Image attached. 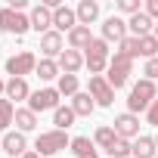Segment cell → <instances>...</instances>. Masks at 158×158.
<instances>
[{
    "instance_id": "26",
    "label": "cell",
    "mask_w": 158,
    "mask_h": 158,
    "mask_svg": "<svg viewBox=\"0 0 158 158\" xmlns=\"http://www.w3.org/2000/svg\"><path fill=\"white\" fill-rule=\"evenodd\" d=\"M74 112H71V106H59L56 112H53V124H56V130H68L71 124H74Z\"/></svg>"
},
{
    "instance_id": "32",
    "label": "cell",
    "mask_w": 158,
    "mask_h": 158,
    "mask_svg": "<svg viewBox=\"0 0 158 158\" xmlns=\"http://www.w3.org/2000/svg\"><path fill=\"white\" fill-rule=\"evenodd\" d=\"M118 10H121V13H127V16L143 13V10H139V0H118Z\"/></svg>"
},
{
    "instance_id": "41",
    "label": "cell",
    "mask_w": 158,
    "mask_h": 158,
    "mask_svg": "<svg viewBox=\"0 0 158 158\" xmlns=\"http://www.w3.org/2000/svg\"><path fill=\"white\" fill-rule=\"evenodd\" d=\"M155 158H158V155H155Z\"/></svg>"
},
{
    "instance_id": "30",
    "label": "cell",
    "mask_w": 158,
    "mask_h": 158,
    "mask_svg": "<svg viewBox=\"0 0 158 158\" xmlns=\"http://www.w3.org/2000/svg\"><path fill=\"white\" fill-rule=\"evenodd\" d=\"M109 155H112V158H130V155H133V143H130V139H124V136H118V139H115V146L109 149Z\"/></svg>"
},
{
    "instance_id": "24",
    "label": "cell",
    "mask_w": 158,
    "mask_h": 158,
    "mask_svg": "<svg viewBox=\"0 0 158 158\" xmlns=\"http://www.w3.org/2000/svg\"><path fill=\"white\" fill-rule=\"evenodd\" d=\"M115 139H118V133H115V127H109V124L96 127V133H93V143H96L99 149H106V152L115 146Z\"/></svg>"
},
{
    "instance_id": "28",
    "label": "cell",
    "mask_w": 158,
    "mask_h": 158,
    "mask_svg": "<svg viewBox=\"0 0 158 158\" xmlns=\"http://www.w3.org/2000/svg\"><path fill=\"white\" fill-rule=\"evenodd\" d=\"M59 96H77V74H59V84H56Z\"/></svg>"
},
{
    "instance_id": "25",
    "label": "cell",
    "mask_w": 158,
    "mask_h": 158,
    "mask_svg": "<svg viewBox=\"0 0 158 158\" xmlns=\"http://www.w3.org/2000/svg\"><path fill=\"white\" fill-rule=\"evenodd\" d=\"M34 74L40 77V81H53V77H59L62 71H59V62L56 59H40L37 68H34Z\"/></svg>"
},
{
    "instance_id": "6",
    "label": "cell",
    "mask_w": 158,
    "mask_h": 158,
    "mask_svg": "<svg viewBox=\"0 0 158 158\" xmlns=\"http://www.w3.org/2000/svg\"><path fill=\"white\" fill-rule=\"evenodd\" d=\"M28 109L37 115V112H56L59 109V90L56 87H44V90H34L31 99H28Z\"/></svg>"
},
{
    "instance_id": "1",
    "label": "cell",
    "mask_w": 158,
    "mask_h": 158,
    "mask_svg": "<svg viewBox=\"0 0 158 158\" xmlns=\"http://www.w3.org/2000/svg\"><path fill=\"white\" fill-rule=\"evenodd\" d=\"M158 99V90H155V81H149V77H143V81L133 84L130 96H127V112L136 115V112H149V106Z\"/></svg>"
},
{
    "instance_id": "10",
    "label": "cell",
    "mask_w": 158,
    "mask_h": 158,
    "mask_svg": "<svg viewBox=\"0 0 158 158\" xmlns=\"http://www.w3.org/2000/svg\"><path fill=\"white\" fill-rule=\"evenodd\" d=\"M127 37V22L121 19V16H109L106 22H102V40L109 44V40H115V44H121Z\"/></svg>"
},
{
    "instance_id": "7",
    "label": "cell",
    "mask_w": 158,
    "mask_h": 158,
    "mask_svg": "<svg viewBox=\"0 0 158 158\" xmlns=\"http://www.w3.org/2000/svg\"><path fill=\"white\" fill-rule=\"evenodd\" d=\"M34 68H37V56L28 53V50L6 59V74H10V77H25V74H31Z\"/></svg>"
},
{
    "instance_id": "40",
    "label": "cell",
    "mask_w": 158,
    "mask_h": 158,
    "mask_svg": "<svg viewBox=\"0 0 158 158\" xmlns=\"http://www.w3.org/2000/svg\"><path fill=\"white\" fill-rule=\"evenodd\" d=\"M155 146H158V136H155Z\"/></svg>"
},
{
    "instance_id": "38",
    "label": "cell",
    "mask_w": 158,
    "mask_h": 158,
    "mask_svg": "<svg viewBox=\"0 0 158 158\" xmlns=\"http://www.w3.org/2000/svg\"><path fill=\"white\" fill-rule=\"evenodd\" d=\"M155 37H158V22H155Z\"/></svg>"
},
{
    "instance_id": "16",
    "label": "cell",
    "mask_w": 158,
    "mask_h": 158,
    "mask_svg": "<svg viewBox=\"0 0 158 158\" xmlns=\"http://www.w3.org/2000/svg\"><path fill=\"white\" fill-rule=\"evenodd\" d=\"M10 102L16 99V102H22V99H31V90H28V81L25 77H10L6 81V93H3Z\"/></svg>"
},
{
    "instance_id": "14",
    "label": "cell",
    "mask_w": 158,
    "mask_h": 158,
    "mask_svg": "<svg viewBox=\"0 0 158 158\" xmlns=\"http://www.w3.org/2000/svg\"><path fill=\"white\" fill-rule=\"evenodd\" d=\"M3 152H6L10 158H22V155L28 152L25 133H19V130H10V133H3Z\"/></svg>"
},
{
    "instance_id": "23",
    "label": "cell",
    "mask_w": 158,
    "mask_h": 158,
    "mask_svg": "<svg viewBox=\"0 0 158 158\" xmlns=\"http://www.w3.org/2000/svg\"><path fill=\"white\" fill-rule=\"evenodd\" d=\"M13 124L19 127V133H28V130L37 127V115H34L31 109H16V121H13Z\"/></svg>"
},
{
    "instance_id": "33",
    "label": "cell",
    "mask_w": 158,
    "mask_h": 158,
    "mask_svg": "<svg viewBox=\"0 0 158 158\" xmlns=\"http://www.w3.org/2000/svg\"><path fill=\"white\" fill-rule=\"evenodd\" d=\"M143 74L149 77V81H155V77H158V56H155V59H146V68H143Z\"/></svg>"
},
{
    "instance_id": "37",
    "label": "cell",
    "mask_w": 158,
    "mask_h": 158,
    "mask_svg": "<svg viewBox=\"0 0 158 158\" xmlns=\"http://www.w3.org/2000/svg\"><path fill=\"white\" fill-rule=\"evenodd\" d=\"M6 93V81H3V77H0V96H3Z\"/></svg>"
},
{
    "instance_id": "22",
    "label": "cell",
    "mask_w": 158,
    "mask_h": 158,
    "mask_svg": "<svg viewBox=\"0 0 158 158\" xmlns=\"http://www.w3.org/2000/svg\"><path fill=\"white\" fill-rule=\"evenodd\" d=\"M71 152H74V158H99L96 155V143L90 136H74L71 139Z\"/></svg>"
},
{
    "instance_id": "17",
    "label": "cell",
    "mask_w": 158,
    "mask_h": 158,
    "mask_svg": "<svg viewBox=\"0 0 158 158\" xmlns=\"http://www.w3.org/2000/svg\"><path fill=\"white\" fill-rule=\"evenodd\" d=\"M127 28L133 31V37H146V34H155V19H149L146 13H136V16H130Z\"/></svg>"
},
{
    "instance_id": "29",
    "label": "cell",
    "mask_w": 158,
    "mask_h": 158,
    "mask_svg": "<svg viewBox=\"0 0 158 158\" xmlns=\"http://www.w3.org/2000/svg\"><path fill=\"white\" fill-rule=\"evenodd\" d=\"M139 56H146V59H155V56H158V37H155V34L139 37Z\"/></svg>"
},
{
    "instance_id": "39",
    "label": "cell",
    "mask_w": 158,
    "mask_h": 158,
    "mask_svg": "<svg viewBox=\"0 0 158 158\" xmlns=\"http://www.w3.org/2000/svg\"><path fill=\"white\" fill-rule=\"evenodd\" d=\"M0 149H3V139H0Z\"/></svg>"
},
{
    "instance_id": "34",
    "label": "cell",
    "mask_w": 158,
    "mask_h": 158,
    "mask_svg": "<svg viewBox=\"0 0 158 158\" xmlns=\"http://www.w3.org/2000/svg\"><path fill=\"white\" fill-rule=\"evenodd\" d=\"M146 121H149L152 127H158V99L149 106V112H146Z\"/></svg>"
},
{
    "instance_id": "12",
    "label": "cell",
    "mask_w": 158,
    "mask_h": 158,
    "mask_svg": "<svg viewBox=\"0 0 158 158\" xmlns=\"http://www.w3.org/2000/svg\"><path fill=\"white\" fill-rule=\"evenodd\" d=\"M115 133L124 136V139H136V136H139V118L130 115V112L118 115V118H115Z\"/></svg>"
},
{
    "instance_id": "21",
    "label": "cell",
    "mask_w": 158,
    "mask_h": 158,
    "mask_svg": "<svg viewBox=\"0 0 158 158\" xmlns=\"http://www.w3.org/2000/svg\"><path fill=\"white\" fill-rule=\"evenodd\" d=\"M155 155H158L155 136H136L133 139V155L130 158H155Z\"/></svg>"
},
{
    "instance_id": "27",
    "label": "cell",
    "mask_w": 158,
    "mask_h": 158,
    "mask_svg": "<svg viewBox=\"0 0 158 158\" xmlns=\"http://www.w3.org/2000/svg\"><path fill=\"white\" fill-rule=\"evenodd\" d=\"M16 121V106L6 99V96H0V130H6L10 133V124Z\"/></svg>"
},
{
    "instance_id": "13",
    "label": "cell",
    "mask_w": 158,
    "mask_h": 158,
    "mask_svg": "<svg viewBox=\"0 0 158 158\" xmlns=\"http://www.w3.org/2000/svg\"><path fill=\"white\" fill-rule=\"evenodd\" d=\"M40 53L47 56V59H59L62 53H65V44H62V34L59 31H47V34H40Z\"/></svg>"
},
{
    "instance_id": "19",
    "label": "cell",
    "mask_w": 158,
    "mask_h": 158,
    "mask_svg": "<svg viewBox=\"0 0 158 158\" xmlns=\"http://www.w3.org/2000/svg\"><path fill=\"white\" fill-rule=\"evenodd\" d=\"M93 109H96V99H93L90 93H77V96H71V112H74L77 118H90Z\"/></svg>"
},
{
    "instance_id": "20",
    "label": "cell",
    "mask_w": 158,
    "mask_h": 158,
    "mask_svg": "<svg viewBox=\"0 0 158 158\" xmlns=\"http://www.w3.org/2000/svg\"><path fill=\"white\" fill-rule=\"evenodd\" d=\"M74 13H77V25L90 28V22H96V16H99V3H96V0H81Z\"/></svg>"
},
{
    "instance_id": "15",
    "label": "cell",
    "mask_w": 158,
    "mask_h": 158,
    "mask_svg": "<svg viewBox=\"0 0 158 158\" xmlns=\"http://www.w3.org/2000/svg\"><path fill=\"white\" fill-rule=\"evenodd\" d=\"M81 65H84V53H81V50H71V47H68V50L59 56V71H62V74H74Z\"/></svg>"
},
{
    "instance_id": "36",
    "label": "cell",
    "mask_w": 158,
    "mask_h": 158,
    "mask_svg": "<svg viewBox=\"0 0 158 158\" xmlns=\"http://www.w3.org/2000/svg\"><path fill=\"white\" fill-rule=\"evenodd\" d=\"M22 158H40V155H37V152H34V149H28V152H25V155H22Z\"/></svg>"
},
{
    "instance_id": "31",
    "label": "cell",
    "mask_w": 158,
    "mask_h": 158,
    "mask_svg": "<svg viewBox=\"0 0 158 158\" xmlns=\"http://www.w3.org/2000/svg\"><path fill=\"white\" fill-rule=\"evenodd\" d=\"M118 50H121V53H127L130 59H136V56H139V37L127 34V37H124V40L118 44Z\"/></svg>"
},
{
    "instance_id": "35",
    "label": "cell",
    "mask_w": 158,
    "mask_h": 158,
    "mask_svg": "<svg viewBox=\"0 0 158 158\" xmlns=\"http://www.w3.org/2000/svg\"><path fill=\"white\" fill-rule=\"evenodd\" d=\"M149 19H155L158 22V0H146V10H143Z\"/></svg>"
},
{
    "instance_id": "2",
    "label": "cell",
    "mask_w": 158,
    "mask_h": 158,
    "mask_svg": "<svg viewBox=\"0 0 158 158\" xmlns=\"http://www.w3.org/2000/svg\"><path fill=\"white\" fill-rule=\"evenodd\" d=\"M130 74H133V59L127 53L115 50V56L109 59V77H106V81L112 84V90H118V87H124L130 81Z\"/></svg>"
},
{
    "instance_id": "9",
    "label": "cell",
    "mask_w": 158,
    "mask_h": 158,
    "mask_svg": "<svg viewBox=\"0 0 158 158\" xmlns=\"http://www.w3.org/2000/svg\"><path fill=\"white\" fill-rule=\"evenodd\" d=\"M31 28L37 31V34H47V31H53V10L47 6V3H37L34 10H31Z\"/></svg>"
},
{
    "instance_id": "3",
    "label": "cell",
    "mask_w": 158,
    "mask_h": 158,
    "mask_svg": "<svg viewBox=\"0 0 158 158\" xmlns=\"http://www.w3.org/2000/svg\"><path fill=\"white\" fill-rule=\"evenodd\" d=\"M109 44L102 40V37H93V44L87 47V56H84V65L90 68V77H96V74H102L106 68H109Z\"/></svg>"
},
{
    "instance_id": "11",
    "label": "cell",
    "mask_w": 158,
    "mask_h": 158,
    "mask_svg": "<svg viewBox=\"0 0 158 158\" xmlns=\"http://www.w3.org/2000/svg\"><path fill=\"white\" fill-rule=\"evenodd\" d=\"M71 28H77V13L71 10V6H56L53 10V31H71Z\"/></svg>"
},
{
    "instance_id": "4",
    "label": "cell",
    "mask_w": 158,
    "mask_h": 158,
    "mask_svg": "<svg viewBox=\"0 0 158 158\" xmlns=\"http://www.w3.org/2000/svg\"><path fill=\"white\" fill-rule=\"evenodd\" d=\"M62 149H71V139L65 136V130H47V133H40V136L34 139V152H37V155L53 158V155L62 152Z\"/></svg>"
},
{
    "instance_id": "8",
    "label": "cell",
    "mask_w": 158,
    "mask_h": 158,
    "mask_svg": "<svg viewBox=\"0 0 158 158\" xmlns=\"http://www.w3.org/2000/svg\"><path fill=\"white\" fill-rule=\"evenodd\" d=\"M87 93L96 99V106H112V102H115V90H112V84L106 81L102 74L90 77V90H87Z\"/></svg>"
},
{
    "instance_id": "18",
    "label": "cell",
    "mask_w": 158,
    "mask_h": 158,
    "mask_svg": "<svg viewBox=\"0 0 158 158\" xmlns=\"http://www.w3.org/2000/svg\"><path fill=\"white\" fill-rule=\"evenodd\" d=\"M90 44H93V34H90L87 25H77V28L68 31V47H71V50H87Z\"/></svg>"
},
{
    "instance_id": "5",
    "label": "cell",
    "mask_w": 158,
    "mask_h": 158,
    "mask_svg": "<svg viewBox=\"0 0 158 158\" xmlns=\"http://www.w3.org/2000/svg\"><path fill=\"white\" fill-rule=\"evenodd\" d=\"M28 28H31V19H28V16H22V13H16V10H10V6L0 10V31L22 37Z\"/></svg>"
}]
</instances>
